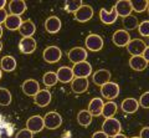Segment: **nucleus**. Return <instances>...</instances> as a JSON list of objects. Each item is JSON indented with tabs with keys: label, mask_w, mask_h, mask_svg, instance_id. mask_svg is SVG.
<instances>
[{
	"label": "nucleus",
	"mask_w": 149,
	"mask_h": 138,
	"mask_svg": "<svg viewBox=\"0 0 149 138\" xmlns=\"http://www.w3.org/2000/svg\"><path fill=\"white\" fill-rule=\"evenodd\" d=\"M122 131V125L117 118H106L102 125V132L106 133L108 137H114Z\"/></svg>",
	"instance_id": "nucleus-1"
},
{
	"label": "nucleus",
	"mask_w": 149,
	"mask_h": 138,
	"mask_svg": "<svg viewBox=\"0 0 149 138\" xmlns=\"http://www.w3.org/2000/svg\"><path fill=\"white\" fill-rule=\"evenodd\" d=\"M44 125L49 130H57L62 125V117L57 112H49L44 117Z\"/></svg>",
	"instance_id": "nucleus-2"
},
{
	"label": "nucleus",
	"mask_w": 149,
	"mask_h": 138,
	"mask_svg": "<svg viewBox=\"0 0 149 138\" xmlns=\"http://www.w3.org/2000/svg\"><path fill=\"white\" fill-rule=\"evenodd\" d=\"M42 57L46 62L49 63H56L57 61H60L62 57V51L60 50V47L57 46H49L44 50Z\"/></svg>",
	"instance_id": "nucleus-3"
},
{
	"label": "nucleus",
	"mask_w": 149,
	"mask_h": 138,
	"mask_svg": "<svg viewBox=\"0 0 149 138\" xmlns=\"http://www.w3.org/2000/svg\"><path fill=\"white\" fill-rule=\"evenodd\" d=\"M72 72H73V76H76V77L87 79V77H90V75L92 73V66H91V63L87 62V61L74 63L73 67H72Z\"/></svg>",
	"instance_id": "nucleus-4"
},
{
	"label": "nucleus",
	"mask_w": 149,
	"mask_h": 138,
	"mask_svg": "<svg viewBox=\"0 0 149 138\" xmlns=\"http://www.w3.org/2000/svg\"><path fill=\"white\" fill-rule=\"evenodd\" d=\"M103 47V39L102 36L97 34H91L86 38V49H88L90 51H100Z\"/></svg>",
	"instance_id": "nucleus-5"
},
{
	"label": "nucleus",
	"mask_w": 149,
	"mask_h": 138,
	"mask_svg": "<svg viewBox=\"0 0 149 138\" xmlns=\"http://www.w3.org/2000/svg\"><path fill=\"white\" fill-rule=\"evenodd\" d=\"M101 93L104 98L113 100L119 95V86L116 82H107L103 86H101Z\"/></svg>",
	"instance_id": "nucleus-6"
},
{
	"label": "nucleus",
	"mask_w": 149,
	"mask_h": 138,
	"mask_svg": "<svg viewBox=\"0 0 149 138\" xmlns=\"http://www.w3.org/2000/svg\"><path fill=\"white\" fill-rule=\"evenodd\" d=\"M146 47H147L146 43L141 39L130 40L127 45V50L132 56H142V54H143L144 50H146Z\"/></svg>",
	"instance_id": "nucleus-7"
},
{
	"label": "nucleus",
	"mask_w": 149,
	"mask_h": 138,
	"mask_svg": "<svg viewBox=\"0 0 149 138\" xmlns=\"http://www.w3.org/2000/svg\"><path fill=\"white\" fill-rule=\"evenodd\" d=\"M45 128L44 117L41 116H32L26 121V130L32 133H39Z\"/></svg>",
	"instance_id": "nucleus-8"
},
{
	"label": "nucleus",
	"mask_w": 149,
	"mask_h": 138,
	"mask_svg": "<svg viewBox=\"0 0 149 138\" xmlns=\"http://www.w3.org/2000/svg\"><path fill=\"white\" fill-rule=\"evenodd\" d=\"M68 60L73 63H78L82 61H86L87 59V50L83 47H73L67 54Z\"/></svg>",
	"instance_id": "nucleus-9"
},
{
	"label": "nucleus",
	"mask_w": 149,
	"mask_h": 138,
	"mask_svg": "<svg viewBox=\"0 0 149 138\" xmlns=\"http://www.w3.org/2000/svg\"><path fill=\"white\" fill-rule=\"evenodd\" d=\"M21 90L26 96H30V97H34V96L40 91V85L39 82L34 79H29L24 81V84L21 85Z\"/></svg>",
	"instance_id": "nucleus-10"
},
{
	"label": "nucleus",
	"mask_w": 149,
	"mask_h": 138,
	"mask_svg": "<svg viewBox=\"0 0 149 138\" xmlns=\"http://www.w3.org/2000/svg\"><path fill=\"white\" fill-rule=\"evenodd\" d=\"M92 16H93V9L90 5H82L74 13V19L80 22H86L88 20H91Z\"/></svg>",
	"instance_id": "nucleus-11"
},
{
	"label": "nucleus",
	"mask_w": 149,
	"mask_h": 138,
	"mask_svg": "<svg viewBox=\"0 0 149 138\" xmlns=\"http://www.w3.org/2000/svg\"><path fill=\"white\" fill-rule=\"evenodd\" d=\"M112 40L116 46H119V47H123V46H127L128 43L130 41V36L129 33L125 30H117L112 36Z\"/></svg>",
	"instance_id": "nucleus-12"
},
{
	"label": "nucleus",
	"mask_w": 149,
	"mask_h": 138,
	"mask_svg": "<svg viewBox=\"0 0 149 138\" xmlns=\"http://www.w3.org/2000/svg\"><path fill=\"white\" fill-rule=\"evenodd\" d=\"M19 49L25 55L32 54L36 50V41L32 38H22L19 43Z\"/></svg>",
	"instance_id": "nucleus-13"
},
{
	"label": "nucleus",
	"mask_w": 149,
	"mask_h": 138,
	"mask_svg": "<svg viewBox=\"0 0 149 138\" xmlns=\"http://www.w3.org/2000/svg\"><path fill=\"white\" fill-rule=\"evenodd\" d=\"M93 84L97 86H103L104 84L111 81V72L106 68H102V70H98L93 73Z\"/></svg>",
	"instance_id": "nucleus-14"
},
{
	"label": "nucleus",
	"mask_w": 149,
	"mask_h": 138,
	"mask_svg": "<svg viewBox=\"0 0 149 138\" xmlns=\"http://www.w3.org/2000/svg\"><path fill=\"white\" fill-rule=\"evenodd\" d=\"M88 85H90L88 79H82V77H76V79H73L71 81V89L77 95L86 92L88 89Z\"/></svg>",
	"instance_id": "nucleus-15"
},
{
	"label": "nucleus",
	"mask_w": 149,
	"mask_h": 138,
	"mask_svg": "<svg viewBox=\"0 0 149 138\" xmlns=\"http://www.w3.org/2000/svg\"><path fill=\"white\" fill-rule=\"evenodd\" d=\"M114 10L117 13V16H129L130 13H132V6H130V1L128 0H120V1H117L114 5Z\"/></svg>",
	"instance_id": "nucleus-16"
},
{
	"label": "nucleus",
	"mask_w": 149,
	"mask_h": 138,
	"mask_svg": "<svg viewBox=\"0 0 149 138\" xmlns=\"http://www.w3.org/2000/svg\"><path fill=\"white\" fill-rule=\"evenodd\" d=\"M35 105L39 107H46L51 102V93L49 90H40L34 96Z\"/></svg>",
	"instance_id": "nucleus-17"
},
{
	"label": "nucleus",
	"mask_w": 149,
	"mask_h": 138,
	"mask_svg": "<svg viewBox=\"0 0 149 138\" xmlns=\"http://www.w3.org/2000/svg\"><path fill=\"white\" fill-rule=\"evenodd\" d=\"M61 26H62L61 20H60L57 16H55V15L47 17V19H46V21H45V29H46V31H47V33H50V34H56V33H58L60 29H61Z\"/></svg>",
	"instance_id": "nucleus-18"
},
{
	"label": "nucleus",
	"mask_w": 149,
	"mask_h": 138,
	"mask_svg": "<svg viewBox=\"0 0 149 138\" xmlns=\"http://www.w3.org/2000/svg\"><path fill=\"white\" fill-rule=\"evenodd\" d=\"M56 76H57V80L62 84H68L73 80V72H72V68L68 67V66H62L60 67L57 72H56Z\"/></svg>",
	"instance_id": "nucleus-19"
},
{
	"label": "nucleus",
	"mask_w": 149,
	"mask_h": 138,
	"mask_svg": "<svg viewBox=\"0 0 149 138\" xmlns=\"http://www.w3.org/2000/svg\"><path fill=\"white\" fill-rule=\"evenodd\" d=\"M100 17H101V21L106 25H111V24H114L117 21V13H116L114 9H112L111 11H107L106 9H101L100 11Z\"/></svg>",
	"instance_id": "nucleus-20"
},
{
	"label": "nucleus",
	"mask_w": 149,
	"mask_h": 138,
	"mask_svg": "<svg viewBox=\"0 0 149 138\" xmlns=\"http://www.w3.org/2000/svg\"><path fill=\"white\" fill-rule=\"evenodd\" d=\"M103 101H102V98L100 97H95L91 100L90 105H88V109L87 111L90 112L92 116H101L102 113V108H103Z\"/></svg>",
	"instance_id": "nucleus-21"
},
{
	"label": "nucleus",
	"mask_w": 149,
	"mask_h": 138,
	"mask_svg": "<svg viewBox=\"0 0 149 138\" xmlns=\"http://www.w3.org/2000/svg\"><path fill=\"white\" fill-rule=\"evenodd\" d=\"M9 9H10L11 15L20 16L21 14L26 11V4L22 0H13V1L9 3Z\"/></svg>",
	"instance_id": "nucleus-22"
},
{
	"label": "nucleus",
	"mask_w": 149,
	"mask_h": 138,
	"mask_svg": "<svg viewBox=\"0 0 149 138\" xmlns=\"http://www.w3.org/2000/svg\"><path fill=\"white\" fill-rule=\"evenodd\" d=\"M120 108H122V111L124 113H134V112H137V109L139 108V103L136 98L129 97V98H125L122 102Z\"/></svg>",
	"instance_id": "nucleus-23"
},
{
	"label": "nucleus",
	"mask_w": 149,
	"mask_h": 138,
	"mask_svg": "<svg viewBox=\"0 0 149 138\" xmlns=\"http://www.w3.org/2000/svg\"><path fill=\"white\" fill-rule=\"evenodd\" d=\"M19 31L22 35V38H32V35L36 31V26L31 20H26V21H22Z\"/></svg>",
	"instance_id": "nucleus-24"
},
{
	"label": "nucleus",
	"mask_w": 149,
	"mask_h": 138,
	"mask_svg": "<svg viewBox=\"0 0 149 138\" xmlns=\"http://www.w3.org/2000/svg\"><path fill=\"white\" fill-rule=\"evenodd\" d=\"M129 66L134 71H143L148 66V61L144 60L142 56H132L129 60Z\"/></svg>",
	"instance_id": "nucleus-25"
},
{
	"label": "nucleus",
	"mask_w": 149,
	"mask_h": 138,
	"mask_svg": "<svg viewBox=\"0 0 149 138\" xmlns=\"http://www.w3.org/2000/svg\"><path fill=\"white\" fill-rule=\"evenodd\" d=\"M5 26H6V29L9 30H11V31H15V30H19L20 29V26L22 24V20H21V17L20 16H16V15H8L6 17V20H5Z\"/></svg>",
	"instance_id": "nucleus-26"
},
{
	"label": "nucleus",
	"mask_w": 149,
	"mask_h": 138,
	"mask_svg": "<svg viewBox=\"0 0 149 138\" xmlns=\"http://www.w3.org/2000/svg\"><path fill=\"white\" fill-rule=\"evenodd\" d=\"M117 112V103L113 102V101H108L107 103L103 105V108H102V116L104 118H112Z\"/></svg>",
	"instance_id": "nucleus-27"
},
{
	"label": "nucleus",
	"mask_w": 149,
	"mask_h": 138,
	"mask_svg": "<svg viewBox=\"0 0 149 138\" xmlns=\"http://www.w3.org/2000/svg\"><path fill=\"white\" fill-rule=\"evenodd\" d=\"M0 66H1V70L11 72L16 68V60L13 56H4L1 59V62H0Z\"/></svg>",
	"instance_id": "nucleus-28"
},
{
	"label": "nucleus",
	"mask_w": 149,
	"mask_h": 138,
	"mask_svg": "<svg viewBox=\"0 0 149 138\" xmlns=\"http://www.w3.org/2000/svg\"><path fill=\"white\" fill-rule=\"evenodd\" d=\"M77 122L80 123V126H82V127H88L92 122V114L88 112L87 109L80 111L77 114Z\"/></svg>",
	"instance_id": "nucleus-29"
},
{
	"label": "nucleus",
	"mask_w": 149,
	"mask_h": 138,
	"mask_svg": "<svg viewBox=\"0 0 149 138\" xmlns=\"http://www.w3.org/2000/svg\"><path fill=\"white\" fill-rule=\"evenodd\" d=\"M123 27L125 29V31H130L133 29H137L138 27V20L136 16L129 15L123 17Z\"/></svg>",
	"instance_id": "nucleus-30"
},
{
	"label": "nucleus",
	"mask_w": 149,
	"mask_h": 138,
	"mask_svg": "<svg viewBox=\"0 0 149 138\" xmlns=\"http://www.w3.org/2000/svg\"><path fill=\"white\" fill-rule=\"evenodd\" d=\"M57 76H56V72H52V71H49L46 72L44 77H42V82L46 87H52L57 84Z\"/></svg>",
	"instance_id": "nucleus-31"
},
{
	"label": "nucleus",
	"mask_w": 149,
	"mask_h": 138,
	"mask_svg": "<svg viewBox=\"0 0 149 138\" xmlns=\"http://www.w3.org/2000/svg\"><path fill=\"white\" fill-rule=\"evenodd\" d=\"M11 93L8 89L0 87V106H9L11 103Z\"/></svg>",
	"instance_id": "nucleus-32"
},
{
	"label": "nucleus",
	"mask_w": 149,
	"mask_h": 138,
	"mask_svg": "<svg viewBox=\"0 0 149 138\" xmlns=\"http://www.w3.org/2000/svg\"><path fill=\"white\" fill-rule=\"evenodd\" d=\"M149 1L144 0V1H130V6H132V11L134 10L136 13H143L148 9Z\"/></svg>",
	"instance_id": "nucleus-33"
},
{
	"label": "nucleus",
	"mask_w": 149,
	"mask_h": 138,
	"mask_svg": "<svg viewBox=\"0 0 149 138\" xmlns=\"http://www.w3.org/2000/svg\"><path fill=\"white\" fill-rule=\"evenodd\" d=\"M82 5L83 4H82L81 0H73V1H66L65 3V9H66V11L74 14Z\"/></svg>",
	"instance_id": "nucleus-34"
},
{
	"label": "nucleus",
	"mask_w": 149,
	"mask_h": 138,
	"mask_svg": "<svg viewBox=\"0 0 149 138\" xmlns=\"http://www.w3.org/2000/svg\"><path fill=\"white\" fill-rule=\"evenodd\" d=\"M138 31L143 38H148L149 36V21L146 20V21H143L142 24H139L138 25Z\"/></svg>",
	"instance_id": "nucleus-35"
},
{
	"label": "nucleus",
	"mask_w": 149,
	"mask_h": 138,
	"mask_svg": "<svg viewBox=\"0 0 149 138\" xmlns=\"http://www.w3.org/2000/svg\"><path fill=\"white\" fill-rule=\"evenodd\" d=\"M139 106H142L143 108H148L149 107V92H144V93L141 96V98H139Z\"/></svg>",
	"instance_id": "nucleus-36"
},
{
	"label": "nucleus",
	"mask_w": 149,
	"mask_h": 138,
	"mask_svg": "<svg viewBox=\"0 0 149 138\" xmlns=\"http://www.w3.org/2000/svg\"><path fill=\"white\" fill-rule=\"evenodd\" d=\"M32 135L34 133L32 132H30L29 130H21V131H19L17 133H16V136H15V138H32Z\"/></svg>",
	"instance_id": "nucleus-37"
},
{
	"label": "nucleus",
	"mask_w": 149,
	"mask_h": 138,
	"mask_svg": "<svg viewBox=\"0 0 149 138\" xmlns=\"http://www.w3.org/2000/svg\"><path fill=\"white\" fill-rule=\"evenodd\" d=\"M6 17H8L6 10H5V9H0V25H1L3 22H5Z\"/></svg>",
	"instance_id": "nucleus-38"
},
{
	"label": "nucleus",
	"mask_w": 149,
	"mask_h": 138,
	"mask_svg": "<svg viewBox=\"0 0 149 138\" xmlns=\"http://www.w3.org/2000/svg\"><path fill=\"white\" fill-rule=\"evenodd\" d=\"M92 138H109V137L107 136L106 133H103L102 131H100V132H95V133H93Z\"/></svg>",
	"instance_id": "nucleus-39"
},
{
	"label": "nucleus",
	"mask_w": 149,
	"mask_h": 138,
	"mask_svg": "<svg viewBox=\"0 0 149 138\" xmlns=\"http://www.w3.org/2000/svg\"><path fill=\"white\" fill-rule=\"evenodd\" d=\"M139 138H149V128L143 127V130L141 131V137Z\"/></svg>",
	"instance_id": "nucleus-40"
},
{
	"label": "nucleus",
	"mask_w": 149,
	"mask_h": 138,
	"mask_svg": "<svg viewBox=\"0 0 149 138\" xmlns=\"http://www.w3.org/2000/svg\"><path fill=\"white\" fill-rule=\"evenodd\" d=\"M142 57L144 59V60H147V61H149V47L147 46L146 47V50L143 51V54H142Z\"/></svg>",
	"instance_id": "nucleus-41"
},
{
	"label": "nucleus",
	"mask_w": 149,
	"mask_h": 138,
	"mask_svg": "<svg viewBox=\"0 0 149 138\" xmlns=\"http://www.w3.org/2000/svg\"><path fill=\"white\" fill-rule=\"evenodd\" d=\"M6 5V1L5 0H0V9H4V6Z\"/></svg>",
	"instance_id": "nucleus-42"
},
{
	"label": "nucleus",
	"mask_w": 149,
	"mask_h": 138,
	"mask_svg": "<svg viewBox=\"0 0 149 138\" xmlns=\"http://www.w3.org/2000/svg\"><path fill=\"white\" fill-rule=\"evenodd\" d=\"M113 138H127V137H125L124 135H122V133H118V135H116Z\"/></svg>",
	"instance_id": "nucleus-43"
},
{
	"label": "nucleus",
	"mask_w": 149,
	"mask_h": 138,
	"mask_svg": "<svg viewBox=\"0 0 149 138\" xmlns=\"http://www.w3.org/2000/svg\"><path fill=\"white\" fill-rule=\"evenodd\" d=\"M3 36V27H1V25H0V38Z\"/></svg>",
	"instance_id": "nucleus-44"
},
{
	"label": "nucleus",
	"mask_w": 149,
	"mask_h": 138,
	"mask_svg": "<svg viewBox=\"0 0 149 138\" xmlns=\"http://www.w3.org/2000/svg\"><path fill=\"white\" fill-rule=\"evenodd\" d=\"M1 77H3V72H1V68H0V80H1Z\"/></svg>",
	"instance_id": "nucleus-45"
},
{
	"label": "nucleus",
	"mask_w": 149,
	"mask_h": 138,
	"mask_svg": "<svg viewBox=\"0 0 149 138\" xmlns=\"http://www.w3.org/2000/svg\"><path fill=\"white\" fill-rule=\"evenodd\" d=\"M3 50V44H1V41H0V51Z\"/></svg>",
	"instance_id": "nucleus-46"
},
{
	"label": "nucleus",
	"mask_w": 149,
	"mask_h": 138,
	"mask_svg": "<svg viewBox=\"0 0 149 138\" xmlns=\"http://www.w3.org/2000/svg\"><path fill=\"white\" fill-rule=\"evenodd\" d=\"M132 138H139V137H132Z\"/></svg>",
	"instance_id": "nucleus-47"
}]
</instances>
